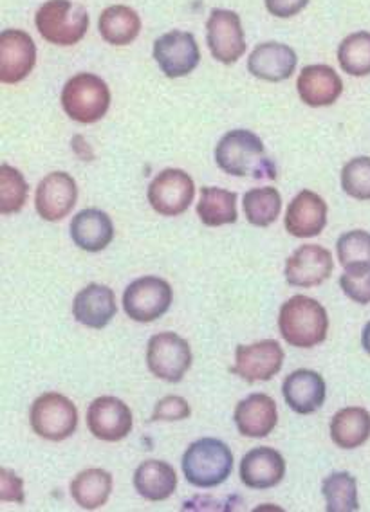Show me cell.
Listing matches in <instances>:
<instances>
[{
	"mask_svg": "<svg viewBox=\"0 0 370 512\" xmlns=\"http://www.w3.org/2000/svg\"><path fill=\"white\" fill-rule=\"evenodd\" d=\"M0 498L2 502L24 503V482L11 469H0Z\"/></svg>",
	"mask_w": 370,
	"mask_h": 512,
	"instance_id": "38",
	"label": "cell"
},
{
	"mask_svg": "<svg viewBox=\"0 0 370 512\" xmlns=\"http://www.w3.org/2000/svg\"><path fill=\"white\" fill-rule=\"evenodd\" d=\"M206 42L217 62L235 64L246 53L241 17L232 10H212L206 22Z\"/></svg>",
	"mask_w": 370,
	"mask_h": 512,
	"instance_id": "10",
	"label": "cell"
},
{
	"mask_svg": "<svg viewBox=\"0 0 370 512\" xmlns=\"http://www.w3.org/2000/svg\"><path fill=\"white\" fill-rule=\"evenodd\" d=\"M183 473L188 484L212 489L224 484L233 471V453L222 440L199 439L183 455Z\"/></svg>",
	"mask_w": 370,
	"mask_h": 512,
	"instance_id": "3",
	"label": "cell"
},
{
	"mask_svg": "<svg viewBox=\"0 0 370 512\" xmlns=\"http://www.w3.org/2000/svg\"><path fill=\"white\" fill-rule=\"evenodd\" d=\"M282 394L287 406L298 415L315 413L324 406L327 386L324 377L313 370H296L286 377Z\"/></svg>",
	"mask_w": 370,
	"mask_h": 512,
	"instance_id": "19",
	"label": "cell"
},
{
	"mask_svg": "<svg viewBox=\"0 0 370 512\" xmlns=\"http://www.w3.org/2000/svg\"><path fill=\"white\" fill-rule=\"evenodd\" d=\"M60 101L69 118L82 125H91L109 112L111 91L100 76L80 73L65 83Z\"/></svg>",
	"mask_w": 370,
	"mask_h": 512,
	"instance_id": "5",
	"label": "cell"
},
{
	"mask_svg": "<svg viewBox=\"0 0 370 512\" xmlns=\"http://www.w3.org/2000/svg\"><path fill=\"white\" fill-rule=\"evenodd\" d=\"M78 201L76 181L65 172L46 175L38 184L35 210L47 222H58L67 217Z\"/></svg>",
	"mask_w": 370,
	"mask_h": 512,
	"instance_id": "16",
	"label": "cell"
},
{
	"mask_svg": "<svg viewBox=\"0 0 370 512\" xmlns=\"http://www.w3.org/2000/svg\"><path fill=\"white\" fill-rule=\"evenodd\" d=\"M242 484L255 491H266L277 487L286 476V460L273 448H255L242 458Z\"/></svg>",
	"mask_w": 370,
	"mask_h": 512,
	"instance_id": "21",
	"label": "cell"
},
{
	"mask_svg": "<svg viewBox=\"0 0 370 512\" xmlns=\"http://www.w3.org/2000/svg\"><path fill=\"white\" fill-rule=\"evenodd\" d=\"M233 419L242 437L264 439L277 428V403L266 394L250 395L237 404Z\"/></svg>",
	"mask_w": 370,
	"mask_h": 512,
	"instance_id": "22",
	"label": "cell"
},
{
	"mask_svg": "<svg viewBox=\"0 0 370 512\" xmlns=\"http://www.w3.org/2000/svg\"><path fill=\"white\" fill-rule=\"evenodd\" d=\"M296 91L309 107H331L342 96L343 82L331 65H307L296 80Z\"/></svg>",
	"mask_w": 370,
	"mask_h": 512,
	"instance_id": "17",
	"label": "cell"
},
{
	"mask_svg": "<svg viewBox=\"0 0 370 512\" xmlns=\"http://www.w3.org/2000/svg\"><path fill=\"white\" fill-rule=\"evenodd\" d=\"M296 64L298 56L293 47L266 42L253 49L248 58V71L264 82H286L295 73Z\"/></svg>",
	"mask_w": 370,
	"mask_h": 512,
	"instance_id": "20",
	"label": "cell"
},
{
	"mask_svg": "<svg viewBox=\"0 0 370 512\" xmlns=\"http://www.w3.org/2000/svg\"><path fill=\"white\" fill-rule=\"evenodd\" d=\"M338 62L343 73L351 76H369L370 74V33L358 31L343 38L338 47Z\"/></svg>",
	"mask_w": 370,
	"mask_h": 512,
	"instance_id": "32",
	"label": "cell"
},
{
	"mask_svg": "<svg viewBox=\"0 0 370 512\" xmlns=\"http://www.w3.org/2000/svg\"><path fill=\"white\" fill-rule=\"evenodd\" d=\"M197 215L203 220L204 226L219 228L224 224H235L237 215V193L204 186L201 188V199L197 204Z\"/></svg>",
	"mask_w": 370,
	"mask_h": 512,
	"instance_id": "28",
	"label": "cell"
},
{
	"mask_svg": "<svg viewBox=\"0 0 370 512\" xmlns=\"http://www.w3.org/2000/svg\"><path fill=\"white\" fill-rule=\"evenodd\" d=\"M333 255L322 246H302L287 258V284L300 289H311L324 284L333 275Z\"/></svg>",
	"mask_w": 370,
	"mask_h": 512,
	"instance_id": "15",
	"label": "cell"
},
{
	"mask_svg": "<svg viewBox=\"0 0 370 512\" xmlns=\"http://www.w3.org/2000/svg\"><path fill=\"white\" fill-rule=\"evenodd\" d=\"M134 487L148 502H165L177 489L176 469L161 460H147L134 473Z\"/></svg>",
	"mask_w": 370,
	"mask_h": 512,
	"instance_id": "25",
	"label": "cell"
},
{
	"mask_svg": "<svg viewBox=\"0 0 370 512\" xmlns=\"http://www.w3.org/2000/svg\"><path fill=\"white\" fill-rule=\"evenodd\" d=\"M71 237L84 251L100 253L114 238V224L105 211L87 208L71 222Z\"/></svg>",
	"mask_w": 370,
	"mask_h": 512,
	"instance_id": "24",
	"label": "cell"
},
{
	"mask_svg": "<svg viewBox=\"0 0 370 512\" xmlns=\"http://www.w3.org/2000/svg\"><path fill=\"white\" fill-rule=\"evenodd\" d=\"M244 215L253 226L268 228L282 211V197L277 188H253L244 195Z\"/></svg>",
	"mask_w": 370,
	"mask_h": 512,
	"instance_id": "30",
	"label": "cell"
},
{
	"mask_svg": "<svg viewBox=\"0 0 370 512\" xmlns=\"http://www.w3.org/2000/svg\"><path fill=\"white\" fill-rule=\"evenodd\" d=\"M331 439L338 448H361L370 439V413L365 408H343L331 421Z\"/></svg>",
	"mask_w": 370,
	"mask_h": 512,
	"instance_id": "26",
	"label": "cell"
},
{
	"mask_svg": "<svg viewBox=\"0 0 370 512\" xmlns=\"http://www.w3.org/2000/svg\"><path fill=\"white\" fill-rule=\"evenodd\" d=\"M174 300L172 287L158 276L134 280L123 293V311L130 320L150 323L167 314Z\"/></svg>",
	"mask_w": 370,
	"mask_h": 512,
	"instance_id": "7",
	"label": "cell"
},
{
	"mask_svg": "<svg viewBox=\"0 0 370 512\" xmlns=\"http://www.w3.org/2000/svg\"><path fill=\"white\" fill-rule=\"evenodd\" d=\"M284 357L286 354L275 339H264L255 345H239L232 372L246 383L271 381L282 370Z\"/></svg>",
	"mask_w": 370,
	"mask_h": 512,
	"instance_id": "11",
	"label": "cell"
},
{
	"mask_svg": "<svg viewBox=\"0 0 370 512\" xmlns=\"http://www.w3.org/2000/svg\"><path fill=\"white\" fill-rule=\"evenodd\" d=\"M342 188L356 201H370V157H354L343 166Z\"/></svg>",
	"mask_w": 370,
	"mask_h": 512,
	"instance_id": "34",
	"label": "cell"
},
{
	"mask_svg": "<svg viewBox=\"0 0 370 512\" xmlns=\"http://www.w3.org/2000/svg\"><path fill=\"white\" fill-rule=\"evenodd\" d=\"M29 186L17 168L0 166V211L2 215L19 213L28 201Z\"/></svg>",
	"mask_w": 370,
	"mask_h": 512,
	"instance_id": "33",
	"label": "cell"
},
{
	"mask_svg": "<svg viewBox=\"0 0 370 512\" xmlns=\"http://www.w3.org/2000/svg\"><path fill=\"white\" fill-rule=\"evenodd\" d=\"M192 348L176 332H161L148 341L147 365L152 375L167 383H179L192 366Z\"/></svg>",
	"mask_w": 370,
	"mask_h": 512,
	"instance_id": "8",
	"label": "cell"
},
{
	"mask_svg": "<svg viewBox=\"0 0 370 512\" xmlns=\"http://www.w3.org/2000/svg\"><path fill=\"white\" fill-rule=\"evenodd\" d=\"M215 161L224 174L253 179H277V166L266 154L262 139L250 130H230L215 148Z\"/></svg>",
	"mask_w": 370,
	"mask_h": 512,
	"instance_id": "1",
	"label": "cell"
},
{
	"mask_svg": "<svg viewBox=\"0 0 370 512\" xmlns=\"http://www.w3.org/2000/svg\"><path fill=\"white\" fill-rule=\"evenodd\" d=\"M269 15L277 19H291L300 11L306 10L309 0H264Z\"/></svg>",
	"mask_w": 370,
	"mask_h": 512,
	"instance_id": "39",
	"label": "cell"
},
{
	"mask_svg": "<svg viewBox=\"0 0 370 512\" xmlns=\"http://www.w3.org/2000/svg\"><path fill=\"white\" fill-rule=\"evenodd\" d=\"M112 491L111 473L103 469H85L80 475L74 476L71 482V494L74 502L85 511H94L103 507Z\"/></svg>",
	"mask_w": 370,
	"mask_h": 512,
	"instance_id": "29",
	"label": "cell"
},
{
	"mask_svg": "<svg viewBox=\"0 0 370 512\" xmlns=\"http://www.w3.org/2000/svg\"><path fill=\"white\" fill-rule=\"evenodd\" d=\"M89 13L73 0H47L35 15V26L44 40L55 46H74L87 35Z\"/></svg>",
	"mask_w": 370,
	"mask_h": 512,
	"instance_id": "4",
	"label": "cell"
},
{
	"mask_svg": "<svg viewBox=\"0 0 370 512\" xmlns=\"http://www.w3.org/2000/svg\"><path fill=\"white\" fill-rule=\"evenodd\" d=\"M154 58L168 78L188 76L201 62V51L188 31H170L154 42Z\"/></svg>",
	"mask_w": 370,
	"mask_h": 512,
	"instance_id": "12",
	"label": "cell"
},
{
	"mask_svg": "<svg viewBox=\"0 0 370 512\" xmlns=\"http://www.w3.org/2000/svg\"><path fill=\"white\" fill-rule=\"evenodd\" d=\"M98 29L105 42L111 46H129L141 31V19L129 6H111L102 11Z\"/></svg>",
	"mask_w": 370,
	"mask_h": 512,
	"instance_id": "27",
	"label": "cell"
},
{
	"mask_svg": "<svg viewBox=\"0 0 370 512\" xmlns=\"http://www.w3.org/2000/svg\"><path fill=\"white\" fill-rule=\"evenodd\" d=\"M340 287L352 302L370 303V264L345 267V273L340 276Z\"/></svg>",
	"mask_w": 370,
	"mask_h": 512,
	"instance_id": "36",
	"label": "cell"
},
{
	"mask_svg": "<svg viewBox=\"0 0 370 512\" xmlns=\"http://www.w3.org/2000/svg\"><path fill=\"white\" fill-rule=\"evenodd\" d=\"M336 251L343 267L370 264V233L363 229L343 233L336 242Z\"/></svg>",
	"mask_w": 370,
	"mask_h": 512,
	"instance_id": "35",
	"label": "cell"
},
{
	"mask_svg": "<svg viewBox=\"0 0 370 512\" xmlns=\"http://www.w3.org/2000/svg\"><path fill=\"white\" fill-rule=\"evenodd\" d=\"M132 412L118 397H98L87 410V426L96 439L120 442L132 431Z\"/></svg>",
	"mask_w": 370,
	"mask_h": 512,
	"instance_id": "14",
	"label": "cell"
},
{
	"mask_svg": "<svg viewBox=\"0 0 370 512\" xmlns=\"http://www.w3.org/2000/svg\"><path fill=\"white\" fill-rule=\"evenodd\" d=\"M148 202L163 217H177L185 213L195 197V184L185 170L167 168L150 183Z\"/></svg>",
	"mask_w": 370,
	"mask_h": 512,
	"instance_id": "9",
	"label": "cell"
},
{
	"mask_svg": "<svg viewBox=\"0 0 370 512\" xmlns=\"http://www.w3.org/2000/svg\"><path fill=\"white\" fill-rule=\"evenodd\" d=\"M116 312H118L116 296L107 285H87L74 298V318L89 329H105L116 316Z\"/></svg>",
	"mask_w": 370,
	"mask_h": 512,
	"instance_id": "23",
	"label": "cell"
},
{
	"mask_svg": "<svg viewBox=\"0 0 370 512\" xmlns=\"http://www.w3.org/2000/svg\"><path fill=\"white\" fill-rule=\"evenodd\" d=\"M327 226V204L318 193L304 190L289 202L286 231L296 238L318 237Z\"/></svg>",
	"mask_w": 370,
	"mask_h": 512,
	"instance_id": "18",
	"label": "cell"
},
{
	"mask_svg": "<svg viewBox=\"0 0 370 512\" xmlns=\"http://www.w3.org/2000/svg\"><path fill=\"white\" fill-rule=\"evenodd\" d=\"M37 64V46L26 31L6 29L0 33V80L2 83L22 82Z\"/></svg>",
	"mask_w": 370,
	"mask_h": 512,
	"instance_id": "13",
	"label": "cell"
},
{
	"mask_svg": "<svg viewBox=\"0 0 370 512\" xmlns=\"http://www.w3.org/2000/svg\"><path fill=\"white\" fill-rule=\"evenodd\" d=\"M190 415H192V410H190V404L186 399L179 395H167L156 404L150 422L185 421Z\"/></svg>",
	"mask_w": 370,
	"mask_h": 512,
	"instance_id": "37",
	"label": "cell"
},
{
	"mask_svg": "<svg viewBox=\"0 0 370 512\" xmlns=\"http://www.w3.org/2000/svg\"><path fill=\"white\" fill-rule=\"evenodd\" d=\"M31 428L42 439L62 442L78 428V410L65 395L44 394L38 397L29 413Z\"/></svg>",
	"mask_w": 370,
	"mask_h": 512,
	"instance_id": "6",
	"label": "cell"
},
{
	"mask_svg": "<svg viewBox=\"0 0 370 512\" xmlns=\"http://www.w3.org/2000/svg\"><path fill=\"white\" fill-rule=\"evenodd\" d=\"M322 491L327 512H354L360 509L356 478L347 471L327 476L322 484Z\"/></svg>",
	"mask_w": 370,
	"mask_h": 512,
	"instance_id": "31",
	"label": "cell"
},
{
	"mask_svg": "<svg viewBox=\"0 0 370 512\" xmlns=\"http://www.w3.org/2000/svg\"><path fill=\"white\" fill-rule=\"evenodd\" d=\"M361 345H363L365 352L370 356V321L363 327V332H361Z\"/></svg>",
	"mask_w": 370,
	"mask_h": 512,
	"instance_id": "40",
	"label": "cell"
},
{
	"mask_svg": "<svg viewBox=\"0 0 370 512\" xmlns=\"http://www.w3.org/2000/svg\"><path fill=\"white\" fill-rule=\"evenodd\" d=\"M278 329L291 347L313 348L327 338L329 316L322 303L304 294H296L282 305Z\"/></svg>",
	"mask_w": 370,
	"mask_h": 512,
	"instance_id": "2",
	"label": "cell"
}]
</instances>
